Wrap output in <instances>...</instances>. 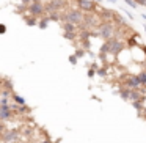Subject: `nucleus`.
I'll use <instances>...</instances> for the list:
<instances>
[{
    "instance_id": "obj_1",
    "label": "nucleus",
    "mask_w": 146,
    "mask_h": 143,
    "mask_svg": "<svg viewBox=\"0 0 146 143\" xmlns=\"http://www.w3.org/2000/svg\"><path fill=\"white\" fill-rule=\"evenodd\" d=\"M83 11L80 10V8H72V10H69L66 14L63 16V19H64V22H71V24H82L83 22Z\"/></svg>"
},
{
    "instance_id": "obj_24",
    "label": "nucleus",
    "mask_w": 146,
    "mask_h": 143,
    "mask_svg": "<svg viewBox=\"0 0 146 143\" xmlns=\"http://www.w3.org/2000/svg\"><path fill=\"white\" fill-rule=\"evenodd\" d=\"M108 2H111V3H115V2H116V0H108Z\"/></svg>"
},
{
    "instance_id": "obj_5",
    "label": "nucleus",
    "mask_w": 146,
    "mask_h": 143,
    "mask_svg": "<svg viewBox=\"0 0 146 143\" xmlns=\"http://www.w3.org/2000/svg\"><path fill=\"white\" fill-rule=\"evenodd\" d=\"M64 7V0H50L47 5V8H46V11H49V13H55V11H60L63 10Z\"/></svg>"
},
{
    "instance_id": "obj_16",
    "label": "nucleus",
    "mask_w": 146,
    "mask_h": 143,
    "mask_svg": "<svg viewBox=\"0 0 146 143\" xmlns=\"http://www.w3.org/2000/svg\"><path fill=\"white\" fill-rule=\"evenodd\" d=\"M130 99H133V101H137V99H143V98H141V96H140L137 91H130Z\"/></svg>"
},
{
    "instance_id": "obj_19",
    "label": "nucleus",
    "mask_w": 146,
    "mask_h": 143,
    "mask_svg": "<svg viewBox=\"0 0 146 143\" xmlns=\"http://www.w3.org/2000/svg\"><path fill=\"white\" fill-rule=\"evenodd\" d=\"M124 13H126V16H127V17H130V19H133V16H132V13H130V11H129V10H126V11H124Z\"/></svg>"
},
{
    "instance_id": "obj_8",
    "label": "nucleus",
    "mask_w": 146,
    "mask_h": 143,
    "mask_svg": "<svg viewBox=\"0 0 146 143\" xmlns=\"http://www.w3.org/2000/svg\"><path fill=\"white\" fill-rule=\"evenodd\" d=\"M10 115H11V112H10V108H8V105H2V107H0V118L3 121L7 120Z\"/></svg>"
},
{
    "instance_id": "obj_15",
    "label": "nucleus",
    "mask_w": 146,
    "mask_h": 143,
    "mask_svg": "<svg viewBox=\"0 0 146 143\" xmlns=\"http://www.w3.org/2000/svg\"><path fill=\"white\" fill-rule=\"evenodd\" d=\"M64 38L74 39V38H76V32H64Z\"/></svg>"
},
{
    "instance_id": "obj_2",
    "label": "nucleus",
    "mask_w": 146,
    "mask_h": 143,
    "mask_svg": "<svg viewBox=\"0 0 146 143\" xmlns=\"http://www.w3.org/2000/svg\"><path fill=\"white\" fill-rule=\"evenodd\" d=\"M98 32H99V36H102L104 39H110L115 33V27H113V24H110V22H104V24L99 25Z\"/></svg>"
},
{
    "instance_id": "obj_3",
    "label": "nucleus",
    "mask_w": 146,
    "mask_h": 143,
    "mask_svg": "<svg viewBox=\"0 0 146 143\" xmlns=\"http://www.w3.org/2000/svg\"><path fill=\"white\" fill-rule=\"evenodd\" d=\"M29 13L32 14V16H42V14L46 13V8L44 5H42V2H32L29 7Z\"/></svg>"
},
{
    "instance_id": "obj_9",
    "label": "nucleus",
    "mask_w": 146,
    "mask_h": 143,
    "mask_svg": "<svg viewBox=\"0 0 146 143\" xmlns=\"http://www.w3.org/2000/svg\"><path fill=\"white\" fill-rule=\"evenodd\" d=\"M63 30H64V32H76V24L63 22Z\"/></svg>"
},
{
    "instance_id": "obj_26",
    "label": "nucleus",
    "mask_w": 146,
    "mask_h": 143,
    "mask_svg": "<svg viewBox=\"0 0 146 143\" xmlns=\"http://www.w3.org/2000/svg\"><path fill=\"white\" fill-rule=\"evenodd\" d=\"M96 2H102V0H96Z\"/></svg>"
},
{
    "instance_id": "obj_4",
    "label": "nucleus",
    "mask_w": 146,
    "mask_h": 143,
    "mask_svg": "<svg viewBox=\"0 0 146 143\" xmlns=\"http://www.w3.org/2000/svg\"><path fill=\"white\" fill-rule=\"evenodd\" d=\"M77 7L83 11V13H93L96 10V5L91 0H77Z\"/></svg>"
},
{
    "instance_id": "obj_18",
    "label": "nucleus",
    "mask_w": 146,
    "mask_h": 143,
    "mask_svg": "<svg viewBox=\"0 0 146 143\" xmlns=\"http://www.w3.org/2000/svg\"><path fill=\"white\" fill-rule=\"evenodd\" d=\"M138 5H143V7H146V0H135Z\"/></svg>"
},
{
    "instance_id": "obj_20",
    "label": "nucleus",
    "mask_w": 146,
    "mask_h": 143,
    "mask_svg": "<svg viewBox=\"0 0 146 143\" xmlns=\"http://www.w3.org/2000/svg\"><path fill=\"white\" fill-rule=\"evenodd\" d=\"M69 60H71V63L74 65V63H76V61H77V55H76V57H74V55H72V57H71Z\"/></svg>"
},
{
    "instance_id": "obj_23",
    "label": "nucleus",
    "mask_w": 146,
    "mask_h": 143,
    "mask_svg": "<svg viewBox=\"0 0 146 143\" xmlns=\"http://www.w3.org/2000/svg\"><path fill=\"white\" fill-rule=\"evenodd\" d=\"M22 2H24V3H29V2H30V0H22Z\"/></svg>"
},
{
    "instance_id": "obj_6",
    "label": "nucleus",
    "mask_w": 146,
    "mask_h": 143,
    "mask_svg": "<svg viewBox=\"0 0 146 143\" xmlns=\"http://www.w3.org/2000/svg\"><path fill=\"white\" fill-rule=\"evenodd\" d=\"M107 44H108V51L113 52V54H119L123 51V43L116 41V39H110Z\"/></svg>"
},
{
    "instance_id": "obj_21",
    "label": "nucleus",
    "mask_w": 146,
    "mask_h": 143,
    "mask_svg": "<svg viewBox=\"0 0 146 143\" xmlns=\"http://www.w3.org/2000/svg\"><path fill=\"white\" fill-rule=\"evenodd\" d=\"M0 32H2V33H5V32H7V27H5V25H2V27H0Z\"/></svg>"
},
{
    "instance_id": "obj_12",
    "label": "nucleus",
    "mask_w": 146,
    "mask_h": 143,
    "mask_svg": "<svg viewBox=\"0 0 146 143\" xmlns=\"http://www.w3.org/2000/svg\"><path fill=\"white\" fill-rule=\"evenodd\" d=\"M35 17H36V16H33V17H25V22L29 24V25H32V27L36 25V19H35Z\"/></svg>"
},
{
    "instance_id": "obj_13",
    "label": "nucleus",
    "mask_w": 146,
    "mask_h": 143,
    "mask_svg": "<svg viewBox=\"0 0 146 143\" xmlns=\"http://www.w3.org/2000/svg\"><path fill=\"white\" fill-rule=\"evenodd\" d=\"M16 138H17V134L16 132H10V134L5 135V140H16Z\"/></svg>"
},
{
    "instance_id": "obj_25",
    "label": "nucleus",
    "mask_w": 146,
    "mask_h": 143,
    "mask_svg": "<svg viewBox=\"0 0 146 143\" xmlns=\"http://www.w3.org/2000/svg\"><path fill=\"white\" fill-rule=\"evenodd\" d=\"M32 2H42V0H32Z\"/></svg>"
},
{
    "instance_id": "obj_7",
    "label": "nucleus",
    "mask_w": 146,
    "mask_h": 143,
    "mask_svg": "<svg viewBox=\"0 0 146 143\" xmlns=\"http://www.w3.org/2000/svg\"><path fill=\"white\" fill-rule=\"evenodd\" d=\"M126 85L129 86V88H138L140 85H143L141 80H140L138 76H130L126 79Z\"/></svg>"
},
{
    "instance_id": "obj_11",
    "label": "nucleus",
    "mask_w": 146,
    "mask_h": 143,
    "mask_svg": "<svg viewBox=\"0 0 146 143\" xmlns=\"http://www.w3.org/2000/svg\"><path fill=\"white\" fill-rule=\"evenodd\" d=\"M47 22H49V17H44V19L39 21V29H47Z\"/></svg>"
},
{
    "instance_id": "obj_10",
    "label": "nucleus",
    "mask_w": 146,
    "mask_h": 143,
    "mask_svg": "<svg viewBox=\"0 0 146 143\" xmlns=\"http://www.w3.org/2000/svg\"><path fill=\"white\" fill-rule=\"evenodd\" d=\"M13 99H14V102H16V104H19V105H24V104H25V101H24V99L21 98L19 94H13Z\"/></svg>"
},
{
    "instance_id": "obj_22",
    "label": "nucleus",
    "mask_w": 146,
    "mask_h": 143,
    "mask_svg": "<svg viewBox=\"0 0 146 143\" xmlns=\"http://www.w3.org/2000/svg\"><path fill=\"white\" fill-rule=\"evenodd\" d=\"M76 55H77V57H82V55H83V51H79V52H77Z\"/></svg>"
},
{
    "instance_id": "obj_17",
    "label": "nucleus",
    "mask_w": 146,
    "mask_h": 143,
    "mask_svg": "<svg viewBox=\"0 0 146 143\" xmlns=\"http://www.w3.org/2000/svg\"><path fill=\"white\" fill-rule=\"evenodd\" d=\"M138 77H140V80H141V83H143V85H146V72L138 74Z\"/></svg>"
},
{
    "instance_id": "obj_14",
    "label": "nucleus",
    "mask_w": 146,
    "mask_h": 143,
    "mask_svg": "<svg viewBox=\"0 0 146 143\" xmlns=\"http://www.w3.org/2000/svg\"><path fill=\"white\" fill-rule=\"evenodd\" d=\"M123 2H124L126 5H129V7H132V8H137V5H138L135 0H123Z\"/></svg>"
}]
</instances>
